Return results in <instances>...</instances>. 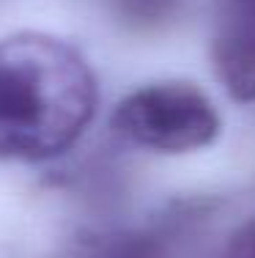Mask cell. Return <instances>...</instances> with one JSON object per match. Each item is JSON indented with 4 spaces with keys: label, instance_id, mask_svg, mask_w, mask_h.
<instances>
[{
    "label": "cell",
    "instance_id": "cell-1",
    "mask_svg": "<svg viewBox=\"0 0 255 258\" xmlns=\"http://www.w3.org/2000/svg\"><path fill=\"white\" fill-rule=\"evenodd\" d=\"M94 110L96 80L74 47L44 33L0 39V159L63 154Z\"/></svg>",
    "mask_w": 255,
    "mask_h": 258
},
{
    "label": "cell",
    "instance_id": "cell-2",
    "mask_svg": "<svg viewBox=\"0 0 255 258\" xmlns=\"http://www.w3.org/2000/svg\"><path fill=\"white\" fill-rule=\"evenodd\" d=\"M113 129L143 149L184 154L217 138L220 115L192 83H154L132 91L115 107Z\"/></svg>",
    "mask_w": 255,
    "mask_h": 258
},
{
    "label": "cell",
    "instance_id": "cell-3",
    "mask_svg": "<svg viewBox=\"0 0 255 258\" xmlns=\"http://www.w3.org/2000/svg\"><path fill=\"white\" fill-rule=\"evenodd\" d=\"M211 58L236 102H255V0H217Z\"/></svg>",
    "mask_w": 255,
    "mask_h": 258
},
{
    "label": "cell",
    "instance_id": "cell-4",
    "mask_svg": "<svg viewBox=\"0 0 255 258\" xmlns=\"http://www.w3.org/2000/svg\"><path fill=\"white\" fill-rule=\"evenodd\" d=\"M179 0H115V9L137 25H156L173 14Z\"/></svg>",
    "mask_w": 255,
    "mask_h": 258
},
{
    "label": "cell",
    "instance_id": "cell-5",
    "mask_svg": "<svg viewBox=\"0 0 255 258\" xmlns=\"http://www.w3.org/2000/svg\"><path fill=\"white\" fill-rule=\"evenodd\" d=\"M228 258H255V217L239 225L228 242Z\"/></svg>",
    "mask_w": 255,
    "mask_h": 258
}]
</instances>
